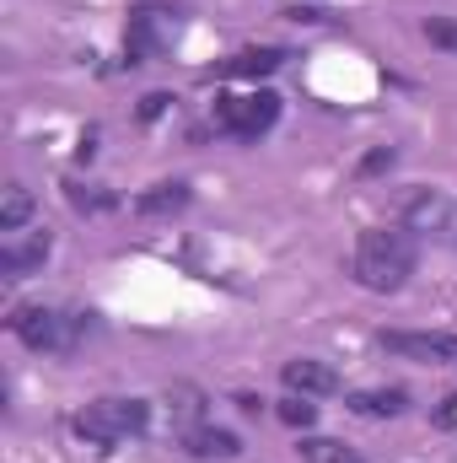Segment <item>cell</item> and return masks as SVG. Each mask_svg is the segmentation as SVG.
Instances as JSON below:
<instances>
[{"label":"cell","instance_id":"1","mask_svg":"<svg viewBox=\"0 0 457 463\" xmlns=\"http://www.w3.org/2000/svg\"><path fill=\"white\" fill-rule=\"evenodd\" d=\"M420 264V237L404 227H371L355 237V253H350V275L355 286L366 291H404L409 275Z\"/></svg>","mask_w":457,"mask_h":463},{"label":"cell","instance_id":"2","mask_svg":"<svg viewBox=\"0 0 457 463\" xmlns=\"http://www.w3.org/2000/svg\"><path fill=\"white\" fill-rule=\"evenodd\" d=\"M5 329L22 340L27 350H65L81 345V335H92V313H60V307H16L5 318Z\"/></svg>","mask_w":457,"mask_h":463},{"label":"cell","instance_id":"3","mask_svg":"<svg viewBox=\"0 0 457 463\" xmlns=\"http://www.w3.org/2000/svg\"><path fill=\"white\" fill-rule=\"evenodd\" d=\"M145 426H151V404H145V399H92V404L70 420V431H76L81 442H92V448L129 442V437H140Z\"/></svg>","mask_w":457,"mask_h":463},{"label":"cell","instance_id":"4","mask_svg":"<svg viewBox=\"0 0 457 463\" xmlns=\"http://www.w3.org/2000/svg\"><path fill=\"white\" fill-rule=\"evenodd\" d=\"M183 5L178 0H135L129 5V22H124V60L129 65H145L167 49L173 27H178Z\"/></svg>","mask_w":457,"mask_h":463},{"label":"cell","instance_id":"5","mask_svg":"<svg viewBox=\"0 0 457 463\" xmlns=\"http://www.w3.org/2000/svg\"><path fill=\"white\" fill-rule=\"evenodd\" d=\"M280 118V98L275 92H242V98H216V129L231 140H258L269 135Z\"/></svg>","mask_w":457,"mask_h":463},{"label":"cell","instance_id":"6","mask_svg":"<svg viewBox=\"0 0 457 463\" xmlns=\"http://www.w3.org/2000/svg\"><path fill=\"white\" fill-rule=\"evenodd\" d=\"M398 216L415 237H436V242H457V200L436 194V189H409L398 194Z\"/></svg>","mask_w":457,"mask_h":463},{"label":"cell","instance_id":"7","mask_svg":"<svg viewBox=\"0 0 457 463\" xmlns=\"http://www.w3.org/2000/svg\"><path fill=\"white\" fill-rule=\"evenodd\" d=\"M377 345L404 361H425V366H457V335H436V329H382Z\"/></svg>","mask_w":457,"mask_h":463},{"label":"cell","instance_id":"8","mask_svg":"<svg viewBox=\"0 0 457 463\" xmlns=\"http://www.w3.org/2000/svg\"><path fill=\"white\" fill-rule=\"evenodd\" d=\"M49 248H54V237L49 232H33V237H5L0 242V275L5 280H22V275H33V269H43V259H49Z\"/></svg>","mask_w":457,"mask_h":463},{"label":"cell","instance_id":"9","mask_svg":"<svg viewBox=\"0 0 457 463\" xmlns=\"http://www.w3.org/2000/svg\"><path fill=\"white\" fill-rule=\"evenodd\" d=\"M280 377H285V388H291V393H307V399L340 393V372H334L329 361H312V355L285 361V366H280Z\"/></svg>","mask_w":457,"mask_h":463},{"label":"cell","instance_id":"10","mask_svg":"<svg viewBox=\"0 0 457 463\" xmlns=\"http://www.w3.org/2000/svg\"><path fill=\"white\" fill-rule=\"evenodd\" d=\"M285 60H291V49H237L231 60L216 65V76H227V81H264V76H275Z\"/></svg>","mask_w":457,"mask_h":463},{"label":"cell","instance_id":"11","mask_svg":"<svg viewBox=\"0 0 457 463\" xmlns=\"http://www.w3.org/2000/svg\"><path fill=\"white\" fill-rule=\"evenodd\" d=\"M189 200H194V194H189L183 178H173V184H151L145 194H135V216H145V222H151V216H178Z\"/></svg>","mask_w":457,"mask_h":463},{"label":"cell","instance_id":"12","mask_svg":"<svg viewBox=\"0 0 457 463\" xmlns=\"http://www.w3.org/2000/svg\"><path fill=\"white\" fill-rule=\"evenodd\" d=\"M183 453L189 458H237L242 442L231 431H221V426H189L183 431Z\"/></svg>","mask_w":457,"mask_h":463},{"label":"cell","instance_id":"13","mask_svg":"<svg viewBox=\"0 0 457 463\" xmlns=\"http://www.w3.org/2000/svg\"><path fill=\"white\" fill-rule=\"evenodd\" d=\"M350 410H355V415H371V420L404 415V410H409V393H404V388H366V393L350 399Z\"/></svg>","mask_w":457,"mask_h":463},{"label":"cell","instance_id":"14","mask_svg":"<svg viewBox=\"0 0 457 463\" xmlns=\"http://www.w3.org/2000/svg\"><path fill=\"white\" fill-rule=\"evenodd\" d=\"M167 410H173V420L189 431V426H200V415H205V393L189 388V383H178V388H167Z\"/></svg>","mask_w":457,"mask_h":463},{"label":"cell","instance_id":"15","mask_svg":"<svg viewBox=\"0 0 457 463\" xmlns=\"http://www.w3.org/2000/svg\"><path fill=\"white\" fill-rule=\"evenodd\" d=\"M33 222V194L27 189H5V205H0V232L16 237V232Z\"/></svg>","mask_w":457,"mask_h":463},{"label":"cell","instance_id":"16","mask_svg":"<svg viewBox=\"0 0 457 463\" xmlns=\"http://www.w3.org/2000/svg\"><path fill=\"white\" fill-rule=\"evenodd\" d=\"M302 458L307 463H360V453H350L334 437H302Z\"/></svg>","mask_w":457,"mask_h":463},{"label":"cell","instance_id":"17","mask_svg":"<svg viewBox=\"0 0 457 463\" xmlns=\"http://www.w3.org/2000/svg\"><path fill=\"white\" fill-rule=\"evenodd\" d=\"M65 200H70L76 211H87V216H98V211H114V205H118L108 189H92V184H65Z\"/></svg>","mask_w":457,"mask_h":463},{"label":"cell","instance_id":"18","mask_svg":"<svg viewBox=\"0 0 457 463\" xmlns=\"http://www.w3.org/2000/svg\"><path fill=\"white\" fill-rule=\"evenodd\" d=\"M285 426H296V431H307L312 420H318V404H307V393H291V399H280V410H275Z\"/></svg>","mask_w":457,"mask_h":463},{"label":"cell","instance_id":"19","mask_svg":"<svg viewBox=\"0 0 457 463\" xmlns=\"http://www.w3.org/2000/svg\"><path fill=\"white\" fill-rule=\"evenodd\" d=\"M393 162H398V151H393V146H377V151H366V156H360L355 178H382V173H387Z\"/></svg>","mask_w":457,"mask_h":463},{"label":"cell","instance_id":"20","mask_svg":"<svg viewBox=\"0 0 457 463\" xmlns=\"http://www.w3.org/2000/svg\"><path fill=\"white\" fill-rule=\"evenodd\" d=\"M425 38H431L436 49H452L457 54V22L452 16H425Z\"/></svg>","mask_w":457,"mask_h":463},{"label":"cell","instance_id":"21","mask_svg":"<svg viewBox=\"0 0 457 463\" xmlns=\"http://www.w3.org/2000/svg\"><path fill=\"white\" fill-rule=\"evenodd\" d=\"M167 109H173V98H167V92H145V98H140V124H151V118H162L167 114Z\"/></svg>","mask_w":457,"mask_h":463},{"label":"cell","instance_id":"22","mask_svg":"<svg viewBox=\"0 0 457 463\" xmlns=\"http://www.w3.org/2000/svg\"><path fill=\"white\" fill-rule=\"evenodd\" d=\"M285 16H291V22H329V11H318V5H291Z\"/></svg>","mask_w":457,"mask_h":463},{"label":"cell","instance_id":"23","mask_svg":"<svg viewBox=\"0 0 457 463\" xmlns=\"http://www.w3.org/2000/svg\"><path fill=\"white\" fill-rule=\"evenodd\" d=\"M76 156H81V162H92V156H98V129H87V135H81V146H76Z\"/></svg>","mask_w":457,"mask_h":463}]
</instances>
